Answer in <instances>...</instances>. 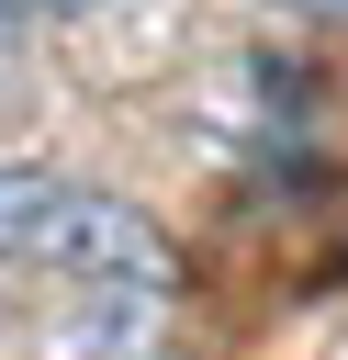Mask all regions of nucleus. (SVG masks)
Listing matches in <instances>:
<instances>
[{
	"instance_id": "obj_4",
	"label": "nucleus",
	"mask_w": 348,
	"mask_h": 360,
	"mask_svg": "<svg viewBox=\"0 0 348 360\" xmlns=\"http://www.w3.org/2000/svg\"><path fill=\"white\" fill-rule=\"evenodd\" d=\"M314 11H348V0H314Z\"/></svg>"
},
{
	"instance_id": "obj_3",
	"label": "nucleus",
	"mask_w": 348,
	"mask_h": 360,
	"mask_svg": "<svg viewBox=\"0 0 348 360\" xmlns=\"http://www.w3.org/2000/svg\"><path fill=\"white\" fill-rule=\"evenodd\" d=\"M34 11H101V0H34Z\"/></svg>"
},
{
	"instance_id": "obj_1",
	"label": "nucleus",
	"mask_w": 348,
	"mask_h": 360,
	"mask_svg": "<svg viewBox=\"0 0 348 360\" xmlns=\"http://www.w3.org/2000/svg\"><path fill=\"white\" fill-rule=\"evenodd\" d=\"M0 259H45V270L112 281V292H168V236L135 202L79 191V180L22 169V158H0Z\"/></svg>"
},
{
	"instance_id": "obj_2",
	"label": "nucleus",
	"mask_w": 348,
	"mask_h": 360,
	"mask_svg": "<svg viewBox=\"0 0 348 360\" xmlns=\"http://www.w3.org/2000/svg\"><path fill=\"white\" fill-rule=\"evenodd\" d=\"M22 11H34V0H0V45H11V34H22Z\"/></svg>"
}]
</instances>
